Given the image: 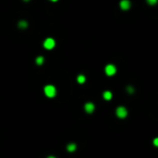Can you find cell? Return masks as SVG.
<instances>
[{
    "label": "cell",
    "mask_w": 158,
    "mask_h": 158,
    "mask_svg": "<svg viewBox=\"0 0 158 158\" xmlns=\"http://www.w3.org/2000/svg\"><path fill=\"white\" fill-rule=\"evenodd\" d=\"M25 1H28V0H25Z\"/></svg>",
    "instance_id": "e0dca14e"
},
{
    "label": "cell",
    "mask_w": 158,
    "mask_h": 158,
    "mask_svg": "<svg viewBox=\"0 0 158 158\" xmlns=\"http://www.w3.org/2000/svg\"><path fill=\"white\" fill-rule=\"evenodd\" d=\"M103 98H104V100H106V101H110L112 98H113V93H112L110 91H105L103 93Z\"/></svg>",
    "instance_id": "52a82bcc"
},
{
    "label": "cell",
    "mask_w": 158,
    "mask_h": 158,
    "mask_svg": "<svg viewBox=\"0 0 158 158\" xmlns=\"http://www.w3.org/2000/svg\"><path fill=\"white\" fill-rule=\"evenodd\" d=\"M48 158H56V157H54V156H49Z\"/></svg>",
    "instance_id": "9a60e30c"
},
{
    "label": "cell",
    "mask_w": 158,
    "mask_h": 158,
    "mask_svg": "<svg viewBox=\"0 0 158 158\" xmlns=\"http://www.w3.org/2000/svg\"><path fill=\"white\" fill-rule=\"evenodd\" d=\"M27 26H28V23L25 22V21H21V22L18 23V27H20V28H23V29H24V28L27 27Z\"/></svg>",
    "instance_id": "8fae6325"
},
{
    "label": "cell",
    "mask_w": 158,
    "mask_h": 158,
    "mask_svg": "<svg viewBox=\"0 0 158 158\" xmlns=\"http://www.w3.org/2000/svg\"><path fill=\"white\" fill-rule=\"evenodd\" d=\"M44 49H47V50H52V49L55 47V40L53 38L46 39L44 42Z\"/></svg>",
    "instance_id": "3957f363"
},
{
    "label": "cell",
    "mask_w": 158,
    "mask_h": 158,
    "mask_svg": "<svg viewBox=\"0 0 158 158\" xmlns=\"http://www.w3.org/2000/svg\"><path fill=\"white\" fill-rule=\"evenodd\" d=\"M44 93L48 98H54L56 95V88L52 84H49V86H46L44 87Z\"/></svg>",
    "instance_id": "6da1fadb"
},
{
    "label": "cell",
    "mask_w": 158,
    "mask_h": 158,
    "mask_svg": "<svg viewBox=\"0 0 158 158\" xmlns=\"http://www.w3.org/2000/svg\"><path fill=\"white\" fill-rule=\"evenodd\" d=\"M154 144H155L156 146L158 145V140H157V139H155V141H154Z\"/></svg>",
    "instance_id": "5bb4252c"
},
{
    "label": "cell",
    "mask_w": 158,
    "mask_h": 158,
    "mask_svg": "<svg viewBox=\"0 0 158 158\" xmlns=\"http://www.w3.org/2000/svg\"><path fill=\"white\" fill-rule=\"evenodd\" d=\"M128 92H129V93H133V92H134L133 88L132 87H128Z\"/></svg>",
    "instance_id": "4fadbf2b"
},
{
    "label": "cell",
    "mask_w": 158,
    "mask_h": 158,
    "mask_svg": "<svg viewBox=\"0 0 158 158\" xmlns=\"http://www.w3.org/2000/svg\"><path fill=\"white\" fill-rule=\"evenodd\" d=\"M44 62V56H38L37 58H36V64L37 65H42Z\"/></svg>",
    "instance_id": "9c48e42d"
},
{
    "label": "cell",
    "mask_w": 158,
    "mask_h": 158,
    "mask_svg": "<svg viewBox=\"0 0 158 158\" xmlns=\"http://www.w3.org/2000/svg\"><path fill=\"white\" fill-rule=\"evenodd\" d=\"M51 1H54L55 2V1H58V0H51Z\"/></svg>",
    "instance_id": "2e32d148"
},
{
    "label": "cell",
    "mask_w": 158,
    "mask_h": 158,
    "mask_svg": "<svg viewBox=\"0 0 158 158\" xmlns=\"http://www.w3.org/2000/svg\"><path fill=\"white\" fill-rule=\"evenodd\" d=\"M77 81H78V84H84V82H86V77L84 76V75H79V76L77 77Z\"/></svg>",
    "instance_id": "30bf717a"
},
{
    "label": "cell",
    "mask_w": 158,
    "mask_h": 158,
    "mask_svg": "<svg viewBox=\"0 0 158 158\" xmlns=\"http://www.w3.org/2000/svg\"><path fill=\"white\" fill-rule=\"evenodd\" d=\"M84 110H86V112H87L88 114H91V113H93L94 112V110H95V106H94V104L93 103H87L84 105Z\"/></svg>",
    "instance_id": "5b68a950"
},
{
    "label": "cell",
    "mask_w": 158,
    "mask_h": 158,
    "mask_svg": "<svg viewBox=\"0 0 158 158\" xmlns=\"http://www.w3.org/2000/svg\"><path fill=\"white\" fill-rule=\"evenodd\" d=\"M120 8L122 10H129L131 8V2L129 0H122L120 2Z\"/></svg>",
    "instance_id": "8992f818"
},
{
    "label": "cell",
    "mask_w": 158,
    "mask_h": 158,
    "mask_svg": "<svg viewBox=\"0 0 158 158\" xmlns=\"http://www.w3.org/2000/svg\"><path fill=\"white\" fill-rule=\"evenodd\" d=\"M116 73H117V68H116L115 65L108 64L107 66L105 67V74H106L107 76H114Z\"/></svg>",
    "instance_id": "7a4b0ae2"
},
{
    "label": "cell",
    "mask_w": 158,
    "mask_h": 158,
    "mask_svg": "<svg viewBox=\"0 0 158 158\" xmlns=\"http://www.w3.org/2000/svg\"><path fill=\"white\" fill-rule=\"evenodd\" d=\"M147 2H148V4L154 6V4H156V3H157V0H147Z\"/></svg>",
    "instance_id": "7c38bea8"
},
{
    "label": "cell",
    "mask_w": 158,
    "mask_h": 158,
    "mask_svg": "<svg viewBox=\"0 0 158 158\" xmlns=\"http://www.w3.org/2000/svg\"><path fill=\"white\" fill-rule=\"evenodd\" d=\"M76 148H77V145L75 143H70V144H68L67 145V150L68 152H75L76 150Z\"/></svg>",
    "instance_id": "ba28073f"
},
{
    "label": "cell",
    "mask_w": 158,
    "mask_h": 158,
    "mask_svg": "<svg viewBox=\"0 0 158 158\" xmlns=\"http://www.w3.org/2000/svg\"><path fill=\"white\" fill-rule=\"evenodd\" d=\"M116 115L119 118H126L128 116V110H127V108L126 107H124V106H119L116 110Z\"/></svg>",
    "instance_id": "277c9868"
}]
</instances>
